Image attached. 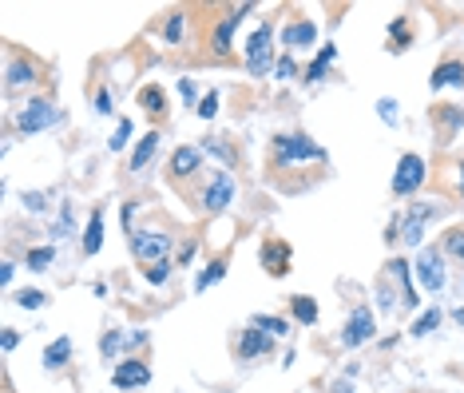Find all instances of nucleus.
<instances>
[{"instance_id":"1","label":"nucleus","mask_w":464,"mask_h":393,"mask_svg":"<svg viewBox=\"0 0 464 393\" xmlns=\"http://www.w3.org/2000/svg\"><path fill=\"white\" fill-rule=\"evenodd\" d=\"M64 120V111L52 103V99H32V103H24V108L16 111V127L24 131V136H36V131H48V127H56V123Z\"/></svg>"},{"instance_id":"2","label":"nucleus","mask_w":464,"mask_h":393,"mask_svg":"<svg viewBox=\"0 0 464 393\" xmlns=\"http://www.w3.org/2000/svg\"><path fill=\"white\" fill-rule=\"evenodd\" d=\"M274 24H258L254 32H250V40H246V68H250V76H266L270 68H274Z\"/></svg>"},{"instance_id":"3","label":"nucleus","mask_w":464,"mask_h":393,"mask_svg":"<svg viewBox=\"0 0 464 393\" xmlns=\"http://www.w3.org/2000/svg\"><path fill=\"white\" fill-rule=\"evenodd\" d=\"M274 159L278 163H305V159H326V151L310 136H278L274 139Z\"/></svg>"},{"instance_id":"4","label":"nucleus","mask_w":464,"mask_h":393,"mask_svg":"<svg viewBox=\"0 0 464 393\" xmlns=\"http://www.w3.org/2000/svg\"><path fill=\"white\" fill-rule=\"evenodd\" d=\"M167 250H171V238L159 231H131V255L139 262H167Z\"/></svg>"},{"instance_id":"5","label":"nucleus","mask_w":464,"mask_h":393,"mask_svg":"<svg viewBox=\"0 0 464 393\" xmlns=\"http://www.w3.org/2000/svg\"><path fill=\"white\" fill-rule=\"evenodd\" d=\"M421 183H425V159L421 155H401L397 159V175H393V195H413V191H421Z\"/></svg>"},{"instance_id":"6","label":"nucleus","mask_w":464,"mask_h":393,"mask_svg":"<svg viewBox=\"0 0 464 393\" xmlns=\"http://www.w3.org/2000/svg\"><path fill=\"white\" fill-rule=\"evenodd\" d=\"M416 278H421V286H425V290H433V294H440V290H444V262H440V250H437V246H425V250L416 255Z\"/></svg>"},{"instance_id":"7","label":"nucleus","mask_w":464,"mask_h":393,"mask_svg":"<svg viewBox=\"0 0 464 393\" xmlns=\"http://www.w3.org/2000/svg\"><path fill=\"white\" fill-rule=\"evenodd\" d=\"M373 334H377V326H373L369 306H357L354 314H349V322H345V330H342V345L345 350H357V345H365Z\"/></svg>"},{"instance_id":"8","label":"nucleus","mask_w":464,"mask_h":393,"mask_svg":"<svg viewBox=\"0 0 464 393\" xmlns=\"http://www.w3.org/2000/svg\"><path fill=\"white\" fill-rule=\"evenodd\" d=\"M437 215V203H416V207H409V215H405V222H401V238L409 246H416L421 243V234H425V222Z\"/></svg>"},{"instance_id":"9","label":"nucleus","mask_w":464,"mask_h":393,"mask_svg":"<svg viewBox=\"0 0 464 393\" xmlns=\"http://www.w3.org/2000/svg\"><path fill=\"white\" fill-rule=\"evenodd\" d=\"M234 199V179L226 171H219L215 179H210V187L203 191V207L207 210H226Z\"/></svg>"},{"instance_id":"10","label":"nucleus","mask_w":464,"mask_h":393,"mask_svg":"<svg viewBox=\"0 0 464 393\" xmlns=\"http://www.w3.org/2000/svg\"><path fill=\"white\" fill-rule=\"evenodd\" d=\"M111 381H115V390H139V385H147V381H151V369H147L143 362L127 357V362H119V366H115Z\"/></svg>"},{"instance_id":"11","label":"nucleus","mask_w":464,"mask_h":393,"mask_svg":"<svg viewBox=\"0 0 464 393\" xmlns=\"http://www.w3.org/2000/svg\"><path fill=\"white\" fill-rule=\"evenodd\" d=\"M314 40H318V24H314V20H298V24H290L282 32V44H286V48H310Z\"/></svg>"},{"instance_id":"12","label":"nucleus","mask_w":464,"mask_h":393,"mask_svg":"<svg viewBox=\"0 0 464 393\" xmlns=\"http://www.w3.org/2000/svg\"><path fill=\"white\" fill-rule=\"evenodd\" d=\"M270 354V334H262V330H250L238 338V357H266Z\"/></svg>"},{"instance_id":"13","label":"nucleus","mask_w":464,"mask_h":393,"mask_svg":"<svg viewBox=\"0 0 464 393\" xmlns=\"http://www.w3.org/2000/svg\"><path fill=\"white\" fill-rule=\"evenodd\" d=\"M159 143H163L159 131H147V136L139 139V148H135V155H131V171H135V175H139V171L147 167V163L159 155Z\"/></svg>"},{"instance_id":"14","label":"nucleus","mask_w":464,"mask_h":393,"mask_svg":"<svg viewBox=\"0 0 464 393\" xmlns=\"http://www.w3.org/2000/svg\"><path fill=\"white\" fill-rule=\"evenodd\" d=\"M433 87H464V64L461 60H444L433 72Z\"/></svg>"},{"instance_id":"15","label":"nucleus","mask_w":464,"mask_h":393,"mask_svg":"<svg viewBox=\"0 0 464 393\" xmlns=\"http://www.w3.org/2000/svg\"><path fill=\"white\" fill-rule=\"evenodd\" d=\"M203 163V148H179L171 155V175H195Z\"/></svg>"},{"instance_id":"16","label":"nucleus","mask_w":464,"mask_h":393,"mask_svg":"<svg viewBox=\"0 0 464 393\" xmlns=\"http://www.w3.org/2000/svg\"><path fill=\"white\" fill-rule=\"evenodd\" d=\"M242 16H246V4H242V8H234V13L215 28V52H231V36H234V28H238Z\"/></svg>"},{"instance_id":"17","label":"nucleus","mask_w":464,"mask_h":393,"mask_svg":"<svg viewBox=\"0 0 464 393\" xmlns=\"http://www.w3.org/2000/svg\"><path fill=\"white\" fill-rule=\"evenodd\" d=\"M286 262H290V250L282 243H266L262 246V266H266L270 274H286Z\"/></svg>"},{"instance_id":"18","label":"nucleus","mask_w":464,"mask_h":393,"mask_svg":"<svg viewBox=\"0 0 464 393\" xmlns=\"http://www.w3.org/2000/svg\"><path fill=\"white\" fill-rule=\"evenodd\" d=\"M103 246V210H92V222L84 231V255H99Z\"/></svg>"},{"instance_id":"19","label":"nucleus","mask_w":464,"mask_h":393,"mask_svg":"<svg viewBox=\"0 0 464 393\" xmlns=\"http://www.w3.org/2000/svg\"><path fill=\"white\" fill-rule=\"evenodd\" d=\"M290 310H293V318L302 322V326H314V322H318V302H314V298L293 294L290 298Z\"/></svg>"},{"instance_id":"20","label":"nucleus","mask_w":464,"mask_h":393,"mask_svg":"<svg viewBox=\"0 0 464 393\" xmlns=\"http://www.w3.org/2000/svg\"><path fill=\"white\" fill-rule=\"evenodd\" d=\"M4 76H8V92H13V87H24V84H32V80H36V68H32L28 60H13Z\"/></svg>"},{"instance_id":"21","label":"nucleus","mask_w":464,"mask_h":393,"mask_svg":"<svg viewBox=\"0 0 464 393\" xmlns=\"http://www.w3.org/2000/svg\"><path fill=\"white\" fill-rule=\"evenodd\" d=\"M68 357H72V342H68V338H56V342L44 350V369H60Z\"/></svg>"},{"instance_id":"22","label":"nucleus","mask_w":464,"mask_h":393,"mask_svg":"<svg viewBox=\"0 0 464 393\" xmlns=\"http://www.w3.org/2000/svg\"><path fill=\"white\" fill-rule=\"evenodd\" d=\"M333 60H338V48H333V44H326V48L318 52V60H314L310 68H305V80H310V84H318V80L326 76V68H330Z\"/></svg>"},{"instance_id":"23","label":"nucleus","mask_w":464,"mask_h":393,"mask_svg":"<svg viewBox=\"0 0 464 393\" xmlns=\"http://www.w3.org/2000/svg\"><path fill=\"white\" fill-rule=\"evenodd\" d=\"M222 278H226V262H222V258H215V262H210L207 271L198 274L195 290H198V294H203V290H210V286H215V283H222Z\"/></svg>"},{"instance_id":"24","label":"nucleus","mask_w":464,"mask_h":393,"mask_svg":"<svg viewBox=\"0 0 464 393\" xmlns=\"http://www.w3.org/2000/svg\"><path fill=\"white\" fill-rule=\"evenodd\" d=\"M250 326H254V330H266V334H282V338L290 334V322H286V318H274V314H254V318H250Z\"/></svg>"},{"instance_id":"25","label":"nucleus","mask_w":464,"mask_h":393,"mask_svg":"<svg viewBox=\"0 0 464 393\" xmlns=\"http://www.w3.org/2000/svg\"><path fill=\"white\" fill-rule=\"evenodd\" d=\"M437 326H440V306H433V310H425V314L413 322V330L409 334H413V338H425V334H433Z\"/></svg>"},{"instance_id":"26","label":"nucleus","mask_w":464,"mask_h":393,"mask_svg":"<svg viewBox=\"0 0 464 393\" xmlns=\"http://www.w3.org/2000/svg\"><path fill=\"white\" fill-rule=\"evenodd\" d=\"M52 258H56V246H36V250H28V271H48Z\"/></svg>"},{"instance_id":"27","label":"nucleus","mask_w":464,"mask_h":393,"mask_svg":"<svg viewBox=\"0 0 464 393\" xmlns=\"http://www.w3.org/2000/svg\"><path fill=\"white\" fill-rule=\"evenodd\" d=\"M16 306L20 310H44L48 306V294H44V290H20V294H16Z\"/></svg>"},{"instance_id":"28","label":"nucleus","mask_w":464,"mask_h":393,"mask_svg":"<svg viewBox=\"0 0 464 393\" xmlns=\"http://www.w3.org/2000/svg\"><path fill=\"white\" fill-rule=\"evenodd\" d=\"M377 115L389 123V127H397V123H401V115H397V99H393V96H381L377 99Z\"/></svg>"},{"instance_id":"29","label":"nucleus","mask_w":464,"mask_h":393,"mask_svg":"<svg viewBox=\"0 0 464 393\" xmlns=\"http://www.w3.org/2000/svg\"><path fill=\"white\" fill-rule=\"evenodd\" d=\"M143 274H147V283H151V286H163L167 278H171V266H167V262H151Z\"/></svg>"},{"instance_id":"30","label":"nucleus","mask_w":464,"mask_h":393,"mask_svg":"<svg viewBox=\"0 0 464 393\" xmlns=\"http://www.w3.org/2000/svg\"><path fill=\"white\" fill-rule=\"evenodd\" d=\"M139 103H143V108H151V111H163V92L155 84L143 87V92H139Z\"/></svg>"},{"instance_id":"31","label":"nucleus","mask_w":464,"mask_h":393,"mask_svg":"<svg viewBox=\"0 0 464 393\" xmlns=\"http://www.w3.org/2000/svg\"><path fill=\"white\" fill-rule=\"evenodd\" d=\"M198 115H203V120H215V115H219V92H207V96L198 99Z\"/></svg>"},{"instance_id":"32","label":"nucleus","mask_w":464,"mask_h":393,"mask_svg":"<svg viewBox=\"0 0 464 393\" xmlns=\"http://www.w3.org/2000/svg\"><path fill=\"white\" fill-rule=\"evenodd\" d=\"M127 139H131V120H123L119 127H115V136H111L108 148H111V151H123V148H127Z\"/></svg>"},{"instance_id":"33","label":"nucleus","mask_w":464,"mask_h":393,"mask_svg":"<svg viewBox=\"0 0 464 393\" xmlns=\"http://www.w3.org/2000/svg\"><path fill=\"white\" fill-rule=\"evenodd\" d=\"M72 219H75L72 207H64V215L52 222V238H64V234H72Z\"/></svg>"},{"instance_id":"34","label":"nucleus","mask_w":464,"mask_h":393,"mask_svg":"<svg viewBox=\"0 0 464 393\" xmlns=\"http://www.w3.org/2000/svg\"><path fill=\"white\" fill-rule=\"evenodd\" d=\"M99 350H103V357H115V354L123 350V334H115V330H111V334H103Z\"/></svg>"},{"instance_id":"35","label":"nucleus","mask_w":464,"mask_h":393,"mask_svg":"<svg viewBox=\"0 0 464 393\" xmlns=\"http://www.w3.org/2000/svg\"><path fill=\"white\" fill-rule=\"evenodd\" d=\"M444 246H449V255H452V258H464V231H449Z\"/></svg>"},{"instance_id":"36","label":"nucleus","mask_w":464,"mask_h":393,"mask_svg":"<svg viewBox=\"0 0 464 393\" xmlns=\"http://www.w3.org/2000/svg\"><path fill=\"white\" fill-rule=\"evenodd\" d=\"M207 151L215 155V159H222V163H234V151L226 148V143H219V139H207Z\"/></svg>"},{"instance_id":"37","label":"nucleus","mask_w":464,"mask_h":393,"mask_svg":"<svg viewBox=\"0 0 464 393\" xmlns=\"http://www.w3.org/2000/svg\"><path fill=\"white\" fill-rule=\"evenodd\" d=\"M183 20H187L183 13H175L171 20H167V40H171V44H175V40H179V36H183Z\"/></svg>"},{"instance_id":"38","label":"nucleus","mask_w":464,"mask_h":393,"mask_svg":"<svg viewBox=\"0 0 464 393\" xmlns=\"http://www.w3.org/2000/svg\"><path fill=\"white\" fill-rule=\"evenodd\" d=\"M44 203H48V195H44V191H24V207L28 210H44Z\"/></svg>"},{"instance_id":"39","label":"nucleus","mask_w":464,"mask_h":393,"mask_svg":"<svg viewBox=\"0 0 464 393\" xmlns=\"http://www.w3.org/2000/svg\"><path fill=\"white\" fill-rule=\"evenodd\" d=\"M179 96H183L187 103H195V99H198V87H195V80H179Z\"/></svg>"},{"instance_id":"40","label":"nucleus","mask_w":464,"mask_h":393,"mask_svg":"<svg viewBox=\"0 0 464 393\" xmlns=\"http://www.w3.org/2000/svg\"><path fill=\"white\" fill-rule=\"evenodd\" d=\"M405 32H409V24H405L401 16H397V20L389 24V36H393V44H401V40H405Z\"/></svg>"},{"instance_id":"41","label":"nucleus","mask_w":464,"mask_h":393,"mask_svg":"<svg viewBox=\"0 0 464 393\" xmlns=\"http://www.w3.org/2000/svg\"><path fill=\"white\" fill-rule=\"evenodd\" d=\"M274 72H278V80H286V76H293V60H290V56H282V60L274 64Z\"/></svg>"},{"instance_id":"42","label":"nucleus","mask_w":464,"mask_h":393,"mask_svg":"<svg viewBox=\"0 0 464 393\" xmlns=\"http://www.w3.org/2000/svg\"><path fill=\"white\" fill-rule=\"evenodd\" d=\"M96 108H99V115H111V96L108 92H99L96 96Z\"/></svg>"},{"instance_id":"43","label":"nucleus","mask_w":464,"mask_h":393,"mask_svg":"<svg viewBox=\"0 0 464 393\" xmlns=\"http://www.w3.org/2000/svg\"><path fill=\"white\" fill-rule=\"evenodd\" d=\"M131 215H135V203H127V207H119V219H123V227L131 231Z\"/></svg>"},{"instance_id":"44","label":"nucleus","mask_w":464,"mask_h":393,"mask_svg":"<svg viewBox=\"0 0 464 393\" xmlns=\"http://www.w3.org/2000/svg\"><path fill=\"white\" fill-rule=\"evenodd\" d=\"M13 274H16V266H13V262H4V266H0V283L8 286V283H13Z\"/></svg>"},{"instance_id":"45","label":"nucleus","mask_w":464,"mask_h":393,"mask_svg":"<svg viewBox=\"0 0 464 393\" xmlns=\"http://www.w3.org/2000/svg\"><path fill=\"white\" fill-rule=\"evenodd\" d=\"M16 342H20V334H16V330H4V350H16Z\"/></svg>"},{"instance_id":"46","label":"nucleus","mask_w":464,"mask_h":393,"mask_svg":"<svg viewBox=\"0 0 464 393\" xmlns=\"http://www.w3.org/2000/svg\"><path fill=\"white\" fill-rule=\"evenodd\" d=\"M191 258H195V243H187L183 250H179V262H183V266H187V262H191Z\"/></svg>"},{"instance_id":"47","label":"nucleus","mask_w":464,"mask_h":393,"mask_svg":"<svg viewBox=\"0 0 464 393\" xmlns=\"http://www.w3.org/2000/svg\"><path fill=\"white\" fill-rule=\"evenodd\" d=\"M143 342H147V334H143V330H135L131 338H127V345H143Z\"/></svg>"},{"instance_id":"48","label":"nucleus","mask_w":464,"mask_h":393,"mask_svg":"<svg viewBox=\"0 0 464 393\" xmlns=\"http://www.w3.org/2000/svg\"><path fill=\"white\" fill-rule=\"evenodd\" d=\"M456 191H464V163H456Z\"/></svg>"},{"instance_id":"49","label":"nucleus","mask_w":464,"mask_h":393,"mask_svg":"<svg viewBox=\"0 0 464 393\" xmlns=\"http://www.w3.org/2000/svg\"><path fill=\"white\" fill-rule=\"evenodd\" d=\"M333 393H354V385H349V381H338V390Z\"/></svg>"},{"instance_id":"50","label":"nucleus","mask_w":464,"mask_h":393,"mask_svg":"<svg viewBox=\"0 0 464 393\" xmlns=\"http://www.w3.org/2000/svg\"><path fill=\"white\" fill-rule=\"evenodd\" d=\"M456 322H461V326H464V310H456Z\"/></svg>"}]
</instances>
